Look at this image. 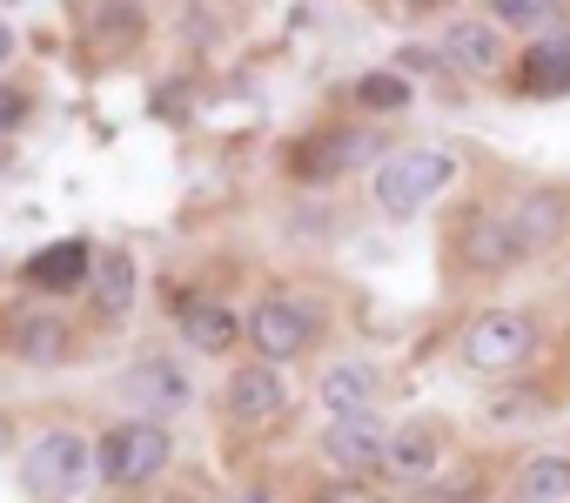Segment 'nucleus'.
Masks as SVG:
<instances>
[{"label": "nucleus", "mask_w": 570, "mask_h": 503, "mask_svg": "<svg viewBox=\"0 0 570 503\" xmlns=\"http://www.w3.org/2000/svg\"><path fill=\"white\" fill-rule=\"evenodd\" d=\"M450 175H456V161L443 148H403V155H390L376 168V201L390 215H416L423 201H436L450 188Z\"/></svg>", "instance_id": "obj_1"}, {"label": "nucleus", "mask_w": 570, "mask_h": 503, "mask_svg": "<svg viewBox=\"0 0 570 503\" xmlns=\"http://www.w3.org/2000/svg\"><path fill=\"white\" fill-rule=\"evenodd\" d=\"M168 430L155 423V416H135V423H121V430H108L101 436V456H95V470L108 476V483H148V476H161L168 470Z\"/></svg>", "instance_id": "obj_2"}, {"label": "nucleus", "mask_w": 570, "mask_h": 503, "mask_svg": "<svg viewBox=\"0 0 570 503\" xmlns=\"http://www.w3.org/2000/svg\"><path fill=\"white\" fill-rule=\"evenodd\" d=\"M88 470H95V450H88V436H75V430H48V436L28 450V463H21V483H28L35 496H75V490L88 483Z\"/></svg>", "instance_id": "obj_3"}, {"label": "nucleus", "mask_w": 570, "mask_h": 503, "mask_svg": "<svg viewBox=\"0 0 570 503\" xmlns=\"http://www.w3.org/2000/svg\"><path fill=\"white\" fill-rule=\"evenodd\" d=\"M242 336H255L262 363H289V356L309 349V336H316V309H303V303H289V296H262L255 316L242 323Z\"/></svg>", "instance_id": "obj_4"}, {"label": "nucleus", "mask_w": 570, "mask_h": 503, "mask_svg": "<svg viewBox=\"0 0 570 503\" xmlns=\"http://www.w3.org/2000/svg\"><path fill=\"white\" fill-rule=\"evenodd\" d=\"M530 343H537L530 316H517V309H483V316L463 329V363H470V369H510V363L530 356Z\"/></svg>", "instance_id": "obj_5"}, {"label": "nucleus", "mask_w": 570, "mask_h": 503, "mask_svg": "<svg viewBox=\"0 0 570 503\" xmlns=\"http://www.w3.org/2000/svg\"><path fill=\"white\" fill-rule=\"evenodd\" d=\"M390 436L396 430H383L370 410H356V416H336L323 430V456L343 463V470H376V463H390Z\"/></svg>", "instance_id": "obj_6"}, {"label": "nucleus", "mask_w": 570, "mask_h": 503, "mask_svg": "<svg viewBox=\"0 0 570 503\" xmlns=\"http://www.w3.org/2000/svg\"><path fill=\"white\" fill-rule=\"evenodd\" d=\"M282 403H289V383H282L275 363H248L228 376V416L235 423H268V416H282Z\"/></svg>", "instance_id": "obj_7"}, {"label": "nucleus", "mask_w": 570, "mask_h": 503, "mask_svg": "<svg viewBox=\"0 0 570 503\" xmlns=\"http://www.w3.org/2000/svg\"><path fill=\"white\" fill-rule=\"evenodd\" d=\"M563 228H570V195H563V188H537V195H523V201L510 208V235H517L523 256L550 248Z\"/></svg>", "instance_id": "obj_8"}, {"label": "nucleus", "mask_w": 570, "mask_h": 503, "mask_svg": "<svg viewBox=\"0 0 570 503\" xmlns=\"http://www.w3.org/2000/svg\"><path fill=\"white\" fill-rule=\"evenodd\" d=\"M81 276H95V256H88V241H48L41 256L28 263V283H35V289H48V296L75 289Z\"/></svg>", "instance_id": "obj_9"}, {"label": "nucleus", "mask_w": 570, "mask_h": 503, "mask_svg": "<svg viewBox=\"0 0 570 503\" xmlns=\"http://www.w3.org/2000/svg\"><path fill=\"white\" fill-rule=\"evenodd\" d=\"M363 155H370V135H316V141L296 148V175L303 181H330V175L356 168Z\"/></svg>", "instance_id": "obj_10"}, {"label": "nucleus", "mask_w": 570, "mask_h": 503, "mask_svg": "<svg viewBox=\"0 0 570 503\" xmlns=\"http://www.w3.org/2000/svg\"><path fill=\"white\" fill-rule=\"evenodd\" d=\"M517 88L523 95H570V41H537L523 48V68H517Z\"/></svg>", "instance_id": "obj_11"}, {"label": "nucleus", "mask_w": 570, "mask_h": 503, "mask_svg": "<svg viewBox=\"0 0 570 503\" xmlns=\"http://www.w3.org/2000/svg\"><path fill=\"white\" fill-rule=\"evenodd\" d=\"M463 256H470V269H510V263H523V248L510 235V215H476L470 235H463Z\"/></svg>", "instance_id": "obj_12"}, {"label": "nucleus", "mask_w": 570, "mask_h": 503, "mask_svg": "<svg viewBox=\"0 0 570 503\" xmlns=\"http://www.w3.org/2000/svg\"><path fill=\"white\" fill-rule=\"evenodd\" d=\"M443 61H450V68H463V75H490V68L503 61L497 28H483V21H456V28L443 34Z\"/></svg>", "instance_id": "obj_13"}, {"label": "nucleus", "mask_w": 570, "mask_h": 503, "mask_svg": "<svg viewBox=\"0 0 570 503\" xmlns=\"http://www.w3.org/2000/svg\"><path fill=\"white\" fill-rule=\"evenodd\" d=\"M135 303V263L121 256V248H108V256H95V316H128Z\"/></svg>", "instance_id": "obj_14"}, {"label": "nucleus", "mask_w": 570, "mask_h": 503, "mask_svg": "<svg viewBox=\"0 0 570 503\" xmlns=\"http://www.w3.org/2000/svg\"><path fill=\"white\" fill-rule=\"evenodd\" d=\"M181 336H188L202 356H222V349L242 336V323H235L222 303H188V309H181Z\"/></svg>", "instance_id": "obj_15"}, {"label": "nucleus", "mask_w": 570, "mask_h": 503, "mask_svg": "<svg viewBox=\"0 0 570 503\" xmlns=\"http://www.w3.org/2000/svg\"><path fill=\"white\" fill-rule=\"evenodd\" d=\"M128 396H135L141 410H181V403H188V376H181L175 363H141V369L128 376Z\"/></svg>", "instance_id": "obj_16"}, {"label": "nucleus", "mask_w": 570, "mask_h": 503, "mask_svg": "<svg viewBox=\"0 0 570 503\" xmlns=\"http://www.w3.org/2000/svg\"><path fill=\"white\" fill-rule=\"evenodd\" d=\"M323 403H330L336 416L370 410V403H376V369H370V363H336V369L323 376Z\"/></svg>", "instance_id": "obj_17"}, {"label": "nucleus", "mask_w": 570, "mask_h": 503, "mask_svg": "<svg viewBox=\"0 0 570 503\" xmlns=\"http://www.w3.org/2000/svg\"><path fill=\"white\" fill-rule=\"evenodd\" d=\"M390 470H396V476H410V483H423V476L436 470V436H430V430H416V423H410V430H396V436H390Z\"/></svg>", "instance_id": "obj_18"}, {"label": "nucleus", "mask_w": 570, "mask_h": 503, "mask_svg": "<svg viewBox=\"0 0 570 503\" xmlns=\"http://www.w3.org/2000/svg\"><path fill=\"white\" fill-rule=\"evenodd\" d=\"M517 496H523V503H563V496H570V456H537V463H523Z\"/></svg>", "instance_id": "obj_19"}, {"label": "nucleus", "mask_w": 570, "mask_h": 503, "mask_svg": "<svg viewBox=\"0 0 570 503\" xmlns=\"http://www.w3.org/2000/svg\"><path fill=\"white\" fill-rule=\"evenodd\" d=\"M14 349H21V363H61V356H68V323L35 316V323L14 329Z\"/></svg>", "instance_id": "obj_20"}, {"label": "nucleus", "mask_w": 570, "mask_h": 503, "mask_svg": "<svg viewBox=\"0 0 570 503\" xmlns=\"http://www.w3.org/2000/svg\"><path fill=\"white\" fill-rule=\"evenodd\" d=\"M356 101H363L370 115H396V108L410 101V81H403V75H363V81H356Z\"/></svg>", "instance_id": "obj_21"}, {"label": "nucleus", "mask_w": 570, "mask_h": 503, "mask_svg": "<svg viewBox=\"0 0 570 503\" xmlns=\"http://www.w3.org/2000/svg\"><path fill=\"white\" fill-rule=\"evenodd\" d=\"M497 21L530 28V21H543V0H497Z\"/></svg>", "instance_id": "obj_22"}, {"label": "nucleus", "mask_w": 570, "mask_h": 503, "mask_svg": "<svg viewBox=\"0 0 570 503\" xmlns=\"http://www.w3.org/2000/svg\"><path fill=\"white\" fill-rule=\"evenodd\" d=\"M28 121V95L21 88H0V135H14Z\"/></svg>", "instance_id": "obj_23"}, {"label": "nucleus", "mask_w": 570, "mask_h": 503, "mask_svg": "<svg viewBox=\"0 0 570 503\" xmlns=\"http://www.w3.org/2000/svg\"><path fill=\"white\" fill-rule=\"evenodd\" d=\"M316 503H376V496H370V490H323Z\"/></svg>", "instance_id": "obj_24"}, {"label": "nucleus", "mask_w": 570, "mask_h": 503, "mask_svg": "<svg viewBox=\"0 0 570 503\" xmlns=\"http://www.w3.org/2000/svg\"><path fill=\"white\" fill-rule=\"evenodd\" d=\"M14 55V34H8V21H0V61H8Z\"/></svg>", "instance_id": "obj_25"}, {"label": "nucleus", "mask_w": 570, "mask_h": 503, "mask_svg": "<svg viewBox=\"0 0 570 503\" xmlns=\"http://www.w3.org/2000/svg\"><path fill=\"white\" fill-rule=\"evenodd\" d=\"M235 503H268V496H262V490H255V496H235Z\"/></svg>", "instance_id": "obj_26"}, {"label": "nucleus", "mask_w": 570, "mask_h": 503, "mask_svg": "<svg viewBox=\"0 0 570 503\" xmlns=\"http://www.w3.org/2000/svg\"><path fill=\"white\" fill-rule=\"evenodd\" d=\"M0 450H8V416H0Z\"/></svg>", "instance_id": "obj_27"}]
</instances>
